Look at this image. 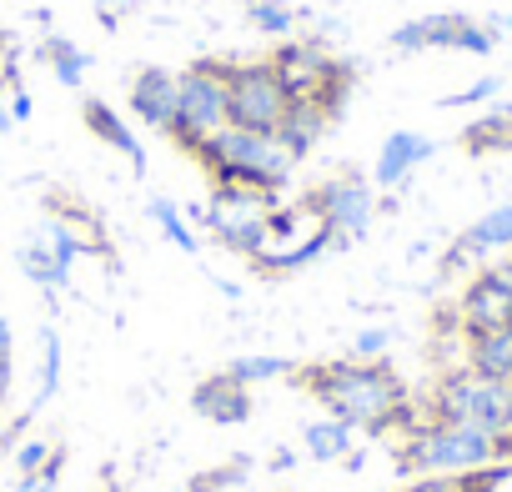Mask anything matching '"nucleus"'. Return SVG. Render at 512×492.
<instances>
[{
  "instance_id": "nucleus-35",
  "label": "nucleus",
  "mask_w": 512,
  "mask_h": 492,
  "mask_svg": "<svg viewBox=\"0 0 512 492\" xmlns=\"http://www.w3.org/2000/svg\"><path fill=\"white\" fill-rule=\"evenodd\" d=\"M11 397V322L0 317V407Z\"/></svg>"
},
{
  "instance_id": "nucleus-40",
  "label": "nucleus",
  "mask_w": 512,
  "mask_h": 492,
  "mask_svg": "<svg viewBox=\"0 0 512 492\" xmlns=\"http://www.w3.org/2000/svg\"><path fill=\"white\" fill-rule=\"evenodd\" d=\"M236 492H251V487H236Z\"/></svg>"
},
{
  "instance_id": "nucleus-1",
  "label": "nucleus",
  "mask_w": 512,
  "mask_h": 492,
  "mask_svg": "<svg viewBox=\"0 0 512 492\" xmlns=\"http://www.w3.org/2000/svg\"><path fill=\"white\" fill-rule=\"evenodd\" d=\"M302 387L322 402L327 417L357 427V437H382L412 417V397L387 362H357V357L312 362L302 367Z\"/></svg>"
},
{
  "instance_id": "nucleus-25",
  "label": "nucleus",
  "mask_w": 512,
  "mask_h": 492,
  "mask_svg": "<svg viewBox=\"0 0 512 492\" xmlns=\"http://www.w3.org/2000/svg\"><path fill=\"white\" fill-rule=\"evenodd\" d=\"M241 387H262V382H277V377H292V357H277V352H241L231 367H226Z\"/></svg>"
},
{
  "instance_id": "nucleus-26",
  "label": "nucleus",
  "mask_w": 512,
  "mask_h": 492,
  "mask_svg": "<svg viewBox=\"0 0 512 492\" xmlns=\"http://www.w3.org/2000/svg\"><path fill=\"white\" fill-rule=\"evenodd\" d=\"M246 26L272 36V41H287L292 26H297V11L282 6V0H246Z\"/></svg>"
},
{
  "instance_id": "nucleus-22",
  "label": "nucleus",
  "mask_w": 512,
  "mask_h": 492,
  "mask_svg": "<svg viewBox=\"0 0 512 492\" xmlns=\"http://www.w3.org/2000/svg\"><path fill=\"white\" fill-rule=\"evenodd\" d=\"M36 56H41V66H46L66 91H81V81H86V71H91V51H81L76 41H66V36H56V31H51V36L41 41V51H36Z\"/></svg>"
},
{
  "instance_id": "nucleus-3",
  "label": "nucleus",
  "mask_w": 512,
  "mask_h": 492,
  "mask_svg": "<svg viewBox=\"0 0 512 492\" xmlns=\"http://www.w3.org/2000/svg\"><path fill=\"white\" fill-rule=\"evenodd\" d=\"M502 462V437L462 427V422H417L397 447V472L407 477H467Z\"/></svg>"
},
{
  "instance_id": "nucleus-9",
  "label": "nucleus",
  "mask_w": 512,
  "mask_h": 492,
  "mask_svg": "<svg viewBox=\"0 0 512 492\" xmlns=\"http://www.w3.org/2000/svg\"><path fill=\"white\" fill-rule=\"evenodd\" d=\"M392 51L402 56H422V51H462V56H492L497 36L487 31V21H472V16H457V11H437V16H417V21H402L392 36H387Z\"/></svg>"
},
{
  "instance_id": "nucleus-15",
  "label": "nucleus",
  "mask_w": 512,
  "mask_h": 492,
  "mask_svg": "<svg viewBox=\"0 0 512 492\" xmlns=\"http://www.w3.org/2000/svg\"><path fill=\"white\" fill-rule=\"evenodd\" d=\"M81 121H86V131H91L96 141H106L111 151H121V156H126L131 176H146V146H141V141H136V131L121 121V111H111L101 96H86V101H81Z\"/></svg>"
},
{
  "instance_id": "nucleus-21",
  "label": "nucleus",
  "mask_w": 512,
  "mask_h": 492,
  "mask_svg": "<svg viewBox=\"0 0 512 492\" xmlns=\"http://www.w3.org/2000/svg\"><path fill=\"white\" fill-rule=\"evenodd\" d=\"M462 146L472 156H497V151H512V106H487L472 126H462Z\"/></svg>"
},
{
  "instance_id": "nucleus-27",
  "label": "nucleus",
  "mask_w": 512,
  "mask_h": 492,
  "mask_svg": "<svg viewBox=\"0 0 512 492\" xmlns=\"http://www.w3.org/2000/svg\"><path fill=\"white\" fill-rule=\"evenodd\" d=\"M246 477H251V457L236 452L231 462H221V467H211V472H196L186 492H236V487H246Z\"/></svg>"
},
{
  "instance_id": "nucleus-28",
  "label": "nucleus",
  "mask_w": 512,
  "mask_h": 492,
  "mask_svg": "<svg viewBox=\"0 0 512 492\" xmlns=\"http://www.w3.org/2000/svg\"><path fill=\"white\" fill-rule=\"evenodd\" d=\"M497 91H502V76H482V81H472V86H462V91L442 96V111H462V106H487V101H492Z\"/></svg>"
},
{
  "instance_id": "nucleus-24",
  "label": "nucleus",
  "mask_w": 512,
  "mask_h": 492,
  "mask_svg": "<svg viewBox=\"0 0 512 492\" xmlns=\"http://www.w3.org/2000/svg\"><path fill=\"white\" fill-rule=\"evenodd\" d=\"M146 211H151V221L161 226V236H166V241L176 246V252H186V257H191V252H201V241H196V226L186 221V211H181V206H176L171 196H151V201H146Z\"/></svg>"
},
{
  "instance_id": "nucleus-6",
  "label": "nucleus",
  "mask_w": 512,
  "mask_h": 492,
  "mask_svg": "<svg viewBox=\"0 0 512 492\" xmlns=\"http://www.w3.org/2000/svg\"><path fill=\"white\" fill-rule=\"evenodd\" d=\"M427 417L462 422V427H477V432L502 437L512 427V382L482 377L472 367H452V372L437 377V387L427 397Z\"/></svg>"
},
{
  "instance_id": "nucleus-19",
  "label": "nucleus",
  "mask_w": 512,
  "mask_h": 492,
  "mask_svg": "<svg viewBox=\"0 0 512 492\" xmlns=\"http://www.w3.org/2000/svg\"><path fill=\"white\" fill-rule=\"evenodd\" d=\"M16 257H21V272H26V277L51 297V307H56V292H66V287H71V267H66V262L51 252V246H46V236H41V231H31V241L21 246Z\"/></svg>"
},
{
  "instance_id": "nucleus-38",
  "label": "nucleus",
  "mask_w": 512,
  "mask_h": 492,
  "mask_svg": "<svg viewBox=\"0 0 512 492\" xmlns=\"http://www.w3.org/2000/svg\"><path fill=\"white\" fill-rule=\"evenodd\" d=\"M11 126H16V121H11V111H6V101H0V136H6Z\"/></svg>"
},
{
  "instance_id": "nucleus-13",
  "label": "nucleus",
  "mask_w": 512,
  "mask_h": 492,
  "mask_svg": "<svg viewBox=\"0 0 512 492\" xmlns=\"http://www.w3.org/2000/svg\"><path fill=\"white\" fill-rule=\"evenodd\" d=\"M432 156H437V141H432V136H422V131H392V136L382 141V151H377L372 186H377V191H397V186H407L412 171L427 166Z\"/></svg>"
},
{
  "instance_id": "nucleus-20",
  "label": "nucleus",
  "mask_w": 512,
  "mask_h": 492,
  "mask_svg": "<svg viewBox=\"0 0 512 492\" xmlns=\"http://www.w3.org/2000/svg\"><path fill=\"white\" fill-rule=\"evenodd\" d=\"M302 447L312 462H342L347 452H357V427H347L337 417H312L302 427Z\"/></svg>"
},
{
  "instance_id": "nucleus-34",
  "label": "nucleus",
  "mask_w": 512,
  "mask_h": 492,
  "mask_svg": "<svg viewBox=\"0 0 512 492\" xmlns=\"http://www.w3.org/2000/svg\"><path fill=\"white\" fill-rule=\"evenodd\" d=\"M31 417H36V412H21V417H11V427L0 432V457H11V452H16V447L31 437Z\"/></svg>"
},
{
  "instance_id": "nucleus-37",
  "label": "nucleus",
  "mask_w": 512,
  "mask_h": 492,
  "mask_svg": "<svg viewBox=\"0 0 512 492\" xmlns=\"http://www.w3.org/2000/svg\"><path fill=\"white\" fill-rule=\"evenodd\" d=\"M267 467H272V472H277V477H282V472H292V467H297V452H292V447H277V452H272V462H267Z\"/></svg>"
},
{
  "instance_id": "nucleus-41",
  "label": "nucleus",
  "mask_w": 512,
  "mask_h": 492,
  "mask_svg": "<svg viewBox=\"0 0 512 492\" xmlns=\"http://www.w3.org/2000/svg\"><path fill=\"white\" fill-rule=\"evenodd\" d=\"M507 432H512V427H507Z\"/></svg>"
},
{
  "instance_id": "nucleus-32",
  "label": "nucleus",
  "mask_w": 512,
  "mask_h": 492,
  "mask_svg": "<svg viewBox=\"0 0 512 492\" xmlns=\"http://www.w3.org/2000/svg\"><path fill=\"white\" fill-rule=\"evenodd\" d=\"M61 472H66V452L56 447V452H51V462H46V467H41L36 477H21V482H16L11 492H56V482H61Z\"/></svg>"
},
{
  "instance_id": "nucleus-16",
  "label": "nucleus",
  "mask_w": 512,
  "mask_h": 492,
  "mask_svg": "<svg viewBox=\"0 0 512 492\" xmlns=\"http://www.w3.org/2000/svg\"><path fill=\"white\" fill-rule=\"evenodd\" d=\"M332 111L327 106H317V101H292V111H287V121L277 126V136H282V146L297 156V161H307L317 146H322V136L332 131Z\"/></svg>"
},
{
  "instance_id": "nucleus-11",
  "label": "nucleus",
  "mask_w": 512,
  "mask_h": 492,
  "mask_svg": "<svg viewBox=\"0 0 512 492\" xmlns=\"http://www.w3.org/2000/svg\"><path fill=\"white\" fill-rule=\"evenodd\" d=\"M492 252H512V201L482 211V216H477V221L447 246L442 272H467V267L477 272L482 257H492Z\"/></svg>"
},
{
  "instance_id": "nucleus-23",
  "label": "nucleus",
  "mask_w": 512,
  "mask_h": 492,
  "mask_svg": "<svg viewBox=\"0 0 512 492\" xmlns=\"http://www.w3.org/2000/svg\"><path fill=\"white\" fill-rule=\"evenodd\" d=\"M61 372H66V347H61V332L46 322V327H41V382H36V402H31V412H41V407L56 402V392H61Z\"/></svg>"
},
{
  "instance_id": "nucleus-39",
  "label": "nucleus",
  "mask_w": 512,
  "mask_h": 492,
  "mask_svg": "<svg viewBox=\"0 0 512 492\" xmlns=\"http://www.w3.org/2000/svg\"><path fill=\"white\" fill-rule=\"evenodd\" d=\"M502 462H512V432H502Z\"/></svg>"
},
{
  "instance_id": "nucleus-4",
  "label": "nucleus",
  "mask_w": 512,
  "mask_h": 492,
  "mask_svg": "<svg viewBox=\"0 0 512 492\" xmlns=\"http://www.w3.org/2000/svg\"><path fill=\"white\" fill-rule=\"evenodd\" d=\"M272 206H277V196H267V191H251V186H211L206 206H186V221L201 226V231H211L226 252L256 262V257L267 252V241H272V236H267Z\"/></svg>"
},
{
  "instance_id": "nucleus-29",
  "label": "nucleus",
  "mask_w": 512,
  "mask_h": 492,
  "mask_svg": "<svg viewBox=\"0 0 512 492\" xmlns=\"http://www.w3.org/2000/svg\"><path fill=\"white\" fill-rule=\"evenodd\" d=\"M387 352H392V327H362L352 337V357L357 362H387Z\"/></svg>"
},
{
  "instance_id": "nucleus-18",
  "label": "nucleus",
  "mask_w": 512,
  "mask_h": 492,
  "mask_svg": "<svg viewBox=\"0 0 512 492\" xmlns=\"http://www.w3.org/2000/svg\"><path fill=\"white\" fill-rule=\"evenodd\" d=\"M462 342H467L462 367H472L482 377H497V382H512V322L487 327V332H462Z\"/></svg>"
},
{
  "instance_id": "nucleus-7",
  "label": "nucleus",
  "mask_w": 512,
  "mask_h": 492,
  "mask_svg": "<svg viewBox=\"0 0 512 492\" xmlns=\"http://www.w3.org/2000/svg\"><path fill=\"white\" fill-rule=\"evenodd\" d=\"M307 206L332 226V236H337V252H347L352 241H362L367 231H372V221H377V211H382V201H377V186H372V176H362V171H342V176H327L312 196H307Z\"/></svg>"
},
{
  "instance_id": "nucleus-5",
  "label": "nucleus",
  "mask_w": 512,
  "mask_h": 492,
  "mask_svg": "<svg viewBox=\"0 0 512 492\" xmlns=\"http://www.w3.org/2000/svg\"><path fill=\"white\" fill-rule=\"evenodd\" d=\"M226 71H231V61H196V66L176 71V76H181V86H176V121H171L166 136H171L186 156H196L221 126H231V86H226Z\"/></svg>"
},
{
  "instance_id": "nucleus-36",
  "label": "nucleus",
  "mask_w": 512,
  "mask_h": 492,
  "mask_svg": "<svg viewBox=\"0 0 512 492\" xmlns=\"http://www.w3.org/2000/svg\"><path fill=\"white\" fill-rule=\"evenodd\" d=\"M6 111H11V121H16V126H21V121H31V111H36L31 91H26V86H11V96H6Z\"/></svg>"
},
{
  "instance_id": "nucleus-33",
  "label": "nucleus",
  "mask_w": 512,
  "mask_h": 492,
  "mask_svg": "<svg viewBox=\"0 0 512 492\" xmlns=\"http://www.w3.org/2000/svg\"><path fill=\"white\" fill-rule=\"evenodd\" d=\"M11 86H21V76H16V46H11L6 31H0V101L11 96Z\"/></svg>"
},
{
  "instance_id": "nucleus-10",
  "label": "nucleus",
  "mask_w": 512,
  "mask_h": 492,
  "mask_svg": "<svg viewBox=\"0 0 512 492\" xmlns=\"http://www.w3.org/2000/svg\"><path fill=\"white\" fill-rule=\"evenodd\" d=\"M457 322H462V332H487V327L512 322V262L472 272V282L457 297Z\"/></svg>"
},
{
  "instance_id": "nucleus-30",
  "label": "nucleus",
  "mask_w": 512,
  "mask_h": 492,
  "mask_svg": "<svg viewBox=\"0 0 512 492\" xmlns=\"http://www.w3.org/2000/svg\"><path fill=\"white\" fill-rule=\"evenodd\" d=\"M51 452H56V447H51L46 437H26V442L11 452V462H16V472H21V477H36V472L51 462Z\"/></svg>"
},
{
  "instance_id": "nucleus-31",
  "label": "nucleus",
  "mask_w": 512,
  "mask_h": 492,
  "mask_svg": "<svg viewBox=\"0 0 512 492\" xmlns=\"http://www.w3.org/2000/svg\"><path fill=\"white\" fill-rule=\"evenodd\" d=\"M487 472V467H482ZM482 472H467V477H417L412 487L402 492H482Z\"/></svg>"
},
{
  "instance_id": "nucleus-14",
  "label": "nucleus",
  "mask_w": 512,
  "mask_h": 492,
  "mask_svg": "<svg viewBox=\"0 0 512 492\" xmlns=\"http://www.w3.org/2000/svg\"><path fill=\"white\" fill-rule=\"evenodd\" d=\"M191 412L216 422V427H241L251 417V387H241L231 372H216V377H201L196 392H191Z\"/></svg>"
},
{
  "instance_id": "nucleus-12",
  "label": "nucleus",
  "mask_w": 512,
  "mask_h": 492,
  "mask_svg": "<svg viewBox=\"0 0 512 492\" xmlns=\"http://www.w3.org/2000/svg\"><path fill=\"white\" fill-rule=\"evenodd\" d=\"M176 86H181V76L176 71H166V66H141L136 76H131V86H126V106H131V116L146 126V131H171V121H176Z\"/></svg>"
},
{
  "instance_id": "nucleus-2",
  "label": "nucleus",
  "mask_w": 512,
  "mask_h": 492,
  "mask_svg": "<svg viewBox=\"0 0 512 492\" xmlns=\"http://www.w3.org/2000/svg\"><path fill=\"white\" fill-rule=\"evenodd\" d=\"M196 161L206 166L211 186H251V191H287L292 171L302 166L277 131H246V126H221L201 151Z\"/></svg>"
},
{
  "instance_id": "nucleus-17",
  "label": "nucleus",
  "mask_w": 512,
  "mask_h": 492,
  "mask_svg": "<svg viewBox=\"0 0 512 492\" xmlns=\"http://www.w3.org/2000/svg\"><path fill=\"white\" fill-rule=\"evenodd\" d=\"M327 252H337V236H332V226L322 221L312 236H302V241H292V246H267V252L256 257V267H262L267 277H287V272L312 267V262L327 257Z\"/></svg>"
},
{
  "instance_id": "nucleus-8",
  "label": "nucleus",
  "mask_w": 512,
  "mask_h": 492,
  "mask_svg": "<svg viewBox=\"0 0 512 492\" xmlns=\"http://www.w3.org/2000/svg\"><path fill=\"white\" fill-rule=\"evenodd\" d=\"M231 86V126L246 131H277L292 111V91L282 86V76L272 71V61H246L226 71Z\"/></svg>"
}]
</instances>
